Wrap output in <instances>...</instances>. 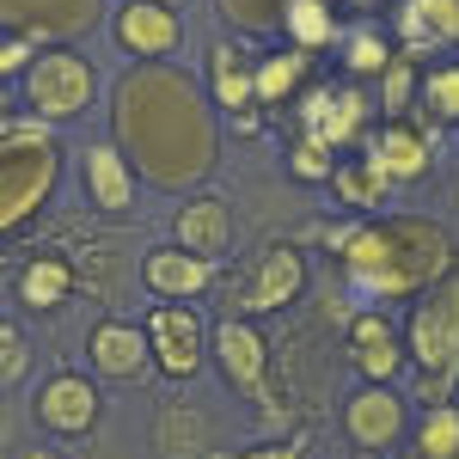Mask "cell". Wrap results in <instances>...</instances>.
<instances>
[{
    "mask_svg": "<svg viewBox=\"0 0 459 459\" xmlns=\"http://www.w3.org/2000/svg\"><path fill=\"white\" fill-rule=\"evenodd\" d=\"M110 135L153 190H196L221 166L214 92L166 62H129L110 86Z\"/></svg>",
    "mask_w": 459,
    "mask_h": 459,
    "instance_id": "6da1fadb",
    "label": "cell"
},
{
    "mask_svg": "<svg viewBox=\"0 0 459 459\" xmlns=\"http://www.w3.org/2000/svg\"><path fill=\"white\" fill-rule=\"evenodd\" d=\"M337 264L350 276L355 294L374 300H417L435 282L459 276V246L454 233L429 214H368L343 227Z\"/></svg>",
    "mask_w": 459,
    "mask_h": 459,
    "instance_id": "7a4b0ae2",
    "label": "cell"
},
{
    "mask_svg": "<svg viewBox=\"0 0 459 459\" xmlns=\"http://www.w3.org/2000/svg\"><path fill=\"white\" fill-rule=\"evenodd\" d=\"M374 105L361 86H313L294 99V147H288V172L294 178H325L337 172V160L350 147L368 142Z\"/></svg>",
    "mask_w": 459,
    "mask_h": 459,
    "instance_id": "3957f363",
    "label": "cell"
},
{
    "mask_svg": "<svg viewBox=\"0 0 459 459\" xmlns=\"http://www.w3.org/2000/svg\"><path fill=\"white\" fill-rule=\"evenodd\" d=\"M62 178V142L43 117H6L0 129V227L6 239L31 221Z\"/></svg>",
    "mask_w": 459,
    "mask_h": 459,
    "instance_id": "277c9868",
    "label": "cell"
},
{
    "mask_svg": "<svg viewBox=\"0 0 459 459\" xmlns=\"http://www.w3.org/2000/svg\"><path fill=\"white\" fill-rule=\"evenodd\" d=\"M404 343H411V361H417V404H454L459 392V276L435 282L429 294L411 300V318H404Z\"/></svg>",
    "mask_w": 459,
    "mask_h": 459,
    "instance_id": "5b68a950",
    "label": "cell"
},
{
    "mask_svg": "<svg viewBox=\"0 0 459 459\" xmlns=\"http://www.w3.org/2000/svg\"><path fill=\"white\" fill-rule=\"evenodd\" d=\"M25 105L43 123H68V117L99 105V68L74 49H43L25 68Z\"/></svg>",
    "mask_w": 459,
    "mask_h": 459,
    "instance_id": "8992f818",
    "label": "cell"
},
{
    "mask_svg": "<svg viewBox=\"0 0 459 459\" xmlns=\"http://www.w3.org/2000/svg\"><path fill=\"white\" fill-rule=\"evenodd\" d=\"M214 343V361H221V374H227V386L239 392L246 404H257V417H282V404H276V392H270V343H264V331L251 325V318L227 313L221 325L209 331Z\"/></svg>",
    "mask_w": 459,
    "mask_h": 459,
    "instance_id": "52a82bcc",
    "label": "cell"
},
{
    "mask_svg": "<svg viewBox=\"0 0 459 459\" xmlns=\"http://www.w3.org/2000/svg\"><path fill=\"white\" fill-rule=\"evenodd\" d=\"M307 288V264L294 246H270L257 251L239 276H227V307L239 318H257V313H282L288 300H300Z\"/></svg>",
    "mask_w": 459,
    "mask_h": 459,
    "instance_id": "ba28073f",
    "label": "cell"
},
{
    "mask_svg": "<svg viewBox=\"0 0 459 459\" xmlns=\"http://www.w3.org/2000/svg\"><path fill=\"white\" fill-rule=\"evenodd\" d=\"M0 19L13 37H31L43 49H68L105 25V0H0Z\"/></svg>",
    "mask_w": 459,
    "mask_h": 459,
    "instance_id": "9c48e42d",
    "label": "cell"
},
{
    "mask_svg": "<svg viewBox=\"0 0 459 459\" xmlns=\"http://www.w3.org/2000/svg\"><path fill=\"white\" fill-rule=\"evenodd\" d=\"M147 343H153V361L166 380H190L203 368V355L214 350L209 343V325L190 313V300H153L147 313Z\"/></svg>",
    "mask_w": 459,
    "mask_h": 459,
    "instance_id": "30bf717a",
    "label": "cell"
},
{
    "mask_svg": "<svg viewBox=\"0 0 459 459\" xmlns=\"http://www.w3.org/2000/svg\"><path fill=\"white\" fill-rule=\"evenodd\" d=\"M117 43L135 56V62H166L184 37V19H178L172 0H123L117 6Z\"/></svg>",
    "mask_w": 459,
    "mask_h": 459,
    "instance_id": "8fae6325",
    "label": "cell"
},
{
    "mask_svg": "<svg viewBox=\"0 0 459 459\" xmlns=\"http://www.w3.org/2000/svg\"><path fill=\"white\" fill-rule=\"evenodd\" d=\"M368 153L386 166L392 184H417V178L435 166V123L429 117H386L380 135H368Z\"/></svg>",
    "mask_w": 459,
    "mask_h": 459,
    "instance_id": "7c38bea8",
    "label": "cell"
},
{
    "mask_svg": "<svg viewBox=\"0 0 459 459\" xmlns=\"http://www.w3.org/2000/svg\"><path fill=\"white\" fill-rule=\"evenodd\" d=\"M86 355L105 380H147L160 368L153 343H147V325H129V318H99L86 337Z\"/></svg>",
    "mask_w": 459,
    "mask_h": 459,
    "instance_id": "4fadbf2b",
    "label": "cell"
},
{
    "mask_svg": "<svg viewBox=\"0 0 459 459\" xmlns=\"http://www.w3.org/2000/svg\"><path fill=\"white\" fill-rule=\"evenodd\" d=\"M99 386L86 380V374H74V368H62V374H49L43 386H37V423L49 429V435H86V429L99 423Z\"/></svg>",
    "mask_w": 459,
    "mask_h": 459,
    "instance_id": "5bb4252c",
    "label": "cell"
},
{
    "mask_svg": "<svg viewBox=\"0 0 459 459\" xmlns=\"http://www.w3.org/2000/svg\"><path fill=\"white\" fill-rule=\"evenodd\" d=\"M209 92L221 110H233V123L257 117V56L246 49V37L209 43Z\"/></svg>",
    "mask_w": 459,
    "mask_h": 459,
    "instance_id": "9a60e30c",
    "label": "cell"
},
{
    "mask_svg": "<svg viewBox=\"0 0 459 459\" xmlns=\"http://www.w3.org/2000/svg\"><path fill=\"white\" fill-rule=\"evenodd\" d=\"M142 282L160 300H196V294H209L221 282V264L214 257H196V251H184V246H160V251L142 257Z\"/></svg>",
    "mask_w": 459,
    "mask_h": 459,
    "instance_id": "2e32d148",
    "label": "cell"
},
{
    "mask_svg": "<svg viewBox=\"0 0 459 459\" xmlns=\"http://www.w3.org/2000/svg\"><path fill=\"white\" fill-rule=\"evenodd\" d=\"M350 355H355V374L361 380H374V386H392V374L404 368V331L392 325L386 313H355L350 318Z\"/></svg>",
    "mask_w": 459,
    "mask_h": 459,
    "instance_id": "e0dca14e",
    "label": "cell"
},
{
    "mask_svg": "<svg viewBox=\"0 0 459 459\" xmlns=\"http://www.w3.org/2000/svg\"><path fill=\"white\" fill-rule=\"evenodd\" d=\"M343 429H350L355 447H380L386 454L392 441H404V398L392 386H368L350 392V404H343Z\"/></svg>",
    "mask_w": 459,
    "mask_h": 459,
    "instance_id": "ac0fdd59",
    "label": "cell"
},
{
    "mask_svg": "<svg viewBox=\"0 0 459 459\" xmlns=\"http://www.w3.org/2000/svg\"><path fill=\"white\" fill-rule=\"evenodd\" d=\"M80 184H86V203H92L99 214H123L129 203H135V166H129V153H123L117 142L86 147Z\"/></svg>",
    "mask_w": 459,
    "mask_h": 459,
    "instance_id": "d6986e66",
    "label": "cell"
},
{
    "mask_svg": "<svg viewBox=\"0 0 459 459\" xmlns=\"http://www.w3.org/2000/svg\"><path fill=\"white\" fill-rule=\"evenodd\" d=\"M172 239L184 251H196V257H227L233 251V209L221 203V196H190L184 209L172 214Z\"/></svg>",
    "mask_w": 459,
    "mask_h": 459,
    "instance_id": "ffe728a7",
    "label": "cell"
},
{
    "mask_svg": "<svg viewBox=\"0 0 459 459\" xmlns=\"http://www.w3.org/2000/svg\"><path fill=\"white\" fill-rule=\"evenodd\" d=\"M74 288H80V264L68 251H37L19 264V307H31V313H56Z\"/></svg>",
    "mask_w": 459,
    "mask_h": 459,
    "instance_id": "44dd1931",
    "label": "cell"
},
{
    "mask_svg": "<svg viewBox=\"0 0 459 459\" xmlns=\"http://www.w3.org/2000/svg\"><path fill=\"white\" fill-rule=\"evenodd\" d=\"M294 0H214V13H221V25L233 37H282V13ZM355 13H374L380 0H343Z\"/></svg>",
    "mask_w": 459,
    "mask_h": 459,
    "instance_id": "7402d4cb",
    "label": "cell"
},
{
    "mask_svg": "<svg viewBox=\"0 0 459 459\" xmlns=\"http://www.w3.org/2000/svg\"><path fill=\"white\" fill-rule=\"evenodd\" d=\"M331 190H337L350 209H380V203H386L398 184H392L386 166H380V160L361 147V153H350V160H337V172H331Z\"/></svg>",
    "mask_w": 459,
    "mask_h": 459,
    "instance_id": "603a6c76",
    "label": "cell"
},
{
    "mask_svg": "<svg viewBox=\"0 0 459 459\" xmlns=\"http://www.w3.org/2000/svg\"><path fill=\"white\" fill-rule=\"evenodd\" d=\"M282 43L288 49H307V56L331 49L337 43V0H294L282 13Z\"/></svg>",
    "mask_w": 459,
    "mask_h": 459,
    "instance_id": "cb8c5ba5",
    "label": "cell"
},
{
    "mask_svg": "<svg viewBox=\"0 0 459 459\" xmlns=\"http://www.w3.org/2000/svg\"><path fill=\"white\" fill-rule=\"evenodd\" d=\"M307 74H313V56H307V49H276V56H264V62H257V105L282 110L288 99H300Z\"/></svg>",
    "mask_w": 459,
    "mask_h": 459,
    "instance_id": "d4e9b609",
    "label": "cell"
},
{
    "mask_svg": "<svg viewBox=\"0 0 459 459\" xmlns=\"http://www.w3.org/2000/svg\"><path fill=\"white\" fill-rule=\"evenodd\" d=\"M160 454L166 459H209V417L190 411V404H166L160 411V429H153Z\"/></svg>",
    "mask_w": 459,
    "mask_h": 459,
    "instance_id": "484cf974",
    "label": "cell"
},
{
    "mask_svg": "<svg viewBox=\"0 0 459 459\" xmlns=\"http://www.w3.org/2000/svg\"><path fill=\"white\" fill-rule=\"evenodd\" d=\"M398 62V37L374 31V25H355L350 43H343V68L355 74V80H380V74Z\"/></svg>",
    "mask_w": 459,
    "mask_h": 459,
    "instance_id": "4316f807",
    "label": "cell"
},
{
    "mask_svg": "<svg viewBox=\"0 0 459 459\" xmlns=\"http://www.w3.org/2000/svg\"><path fill=\"white\" fill-rule=\"evenodd\" d=\"M411 447L423 459H459V404H429Z\"/></svg>",
    "mask_w": 459,
    "mask_h": 459,
    "instance_id": "83f0119b",
    "label": "cell"
},
{
    "mask_svg": "<svg viewBox=\"0 0 459 459\" xmlns=\"http://www.w3.org/2000/svg\"><path fill=\"white\" fill-rule=\"evenodd\" d=\"M423 117L441 129V123H459V62H441V68L423 74V92H417Z\"/></svg>",
    "mask_w": 459,
    "mask_h": 459,
    "instance_id": "f1b7e54d",
    "label": "cell"
},
{
    "mask_svg": "<svg viewBox=\"0 0 459 459\" xmlns=\"http://www.w3.org/2000/svg\"><path fill=\"white\" fill-rule=\"evenodd\" d=\"M423 62H411V56H398L386 74H380V110L386 117H404V110L417 105V92H423V80H417Z\"/></svg>",
    "mask_w": 459,
    "mask_h": 459,
    "instance_id": "f546056e",
    "label": "cell"
},
{
    "mask_svg": "<svg viewBox=\"0 0 459 459\" xmlns=\"http://www.w3.org/2000/svg\"><path fill=\"white\" fill-rule=\"evenodd\" d=\"M25 361H31V350H25L19 325L6 318V325H0V386H19V380H25Z\"/></svg>",
    "mask_w": 459,
    "mask_h": 459,
    "instance_id": "4dcf8cb0",
    "label": "cell"
},
{
    "mask_svg": "<svg viewBox=\"0 0 459 459\" xmlns=\"http://www.w3.org/2000/svg\"><path fill=\"white\" fill-rule=\"evenodd\" d=\"M227 459H307V435H288V441H264V447H246V454Z\"/></svg>",
    "mask_w": 459,
    "mask_h": 459,
    "instance_id": "1f68e13d",
    "label": "cell"
},
{
    "mask_svg": "<svg viewBox=\"0 0 459 459\" xmlns=\"http://www.w3.org/2000/svg\"><path fill=\"white\" fill-rule=\"evenodd\" d=\"M31 49H37L31 37H13V31H6V49H0V68H6V74H25V68L37 62Z\"/></svg>",
    "mask_w": 459,
    "mask_h": 459,
    "instance_id": "d6a6232c",
    "label": "cell"
},
{
    "mask_svg": "<svg viewBox=\"0 0 459 459\" xmlns=\"http://www.w3.org/2000/svg\"><path fill=\"white\" fill-rule=\"evenodd\" d=\"M19 459H68V454H56V447H25Z\"/></svg>",
    "mask_w": 459,
    "mask_h": 459,
    "instance_id": "836d02e7",
    "label": "cell"
},
{
    "mask_svg": "<svg viewBox=\"0 0 459 459\" xmlns=\"http://www.w3.org/2000/svg\"><path fill=\"white\" fill-rule=\"evenodd\" d=\"M355 459H380V447H355Z\"/></svg>",
    "mask_w": 459,
    "mask_h": 459,
    "instance_id": "e575fe53",
    "label": "cell"
},
{
    "mask_svg": "<svg viewBox=\"0 0 459 459\" xmlns=\"http://www.w3.org/2000/svg\"><path fill=\"white\" fill-rule=\"evenodd\" d=\"M404 459H423V454H417V447H411V454H404Z\"/></svg>",
    "mask_w": 459,
    "mask_h": 459,
    "instance_id": "d590c367",
    "label": "cell"
},
{
    "mask_svg": "<svg viewBox=\"0 0 459 459\" xmlns=\"http://www.w3.org/2000/svg\"><path fill=\"white\" fill-rule=\"evenodd\" d=\"M172 6H178V0H172Z\"/></svg>",
    "mask_w": 459,
    "mask_h": 459,
    "instance_id": "8d00e7d4",
    "label": "cell"
},
{
    "mask_svg": "<svg viewBox=\"0 0 459 459\" xmlns=\"http://www.w3.org/2000/svg\"><path fill=\"white\" fill-rule=\"evenodd\" d=\"M454 6H459V0H454Z\"/></svg>",
    "mask_w": 459,
    "mask_h": 459,
    "instance_id": "74e56055",
    "label": "cell"
}]
</instances>
